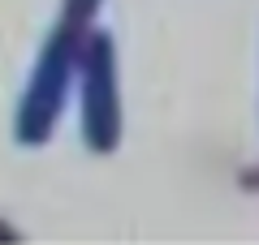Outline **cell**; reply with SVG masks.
<instances>
[{
	"label": "cell",
	"mask_w": 259,
	"mask_h": 245,
	"mask_svg": "<svg viewBox=\"0 0 259 245\" xmlns=\"http://www.w3.org/2000/svg\"><path fill=\"white\" fill-rule=\"evenodd\" d=\"M87 35H91V26H78L69 18H56V26L48 30L44 47L35 56V69L26 78V91L18 99V112H13V142L18 146L39 151L52 142L61 112L69 103V91H74L78 52H82Z\"/></svg>",
	"instance_id": "obj_1"
},
{
	"label": "cell",
	"mask_w": 259,
	"mask_h": 245,
	"mask_svg": "<svg viewBox=\"0 0 259 245\" xmlns=\"http://www.w3.org/2000/svg\"><path fill=\"white\" fill-rule=\"evenodd\" d=\"M78 108H82V142L95 155H112L121 146V82H117V43L108 30L82 39L78 52Z\"/></svg>",
	"instance_id": "obj_2"
},
{
	"label": "cell",
	"mask_w": 259,
	"mask_h": 245,
	"mask_svg": "<svg viewBox=\"0 0 259 245\" xmlns=\"http://www.w3.org/2000/svg\"><path fill=\"white\" fill-rule=\"evenodd\" d=\"M100 5H104V0H61V18L78 22V26H95Z\"/></svg>",
	"instance_id": "obj_3"
}]
</instances>
